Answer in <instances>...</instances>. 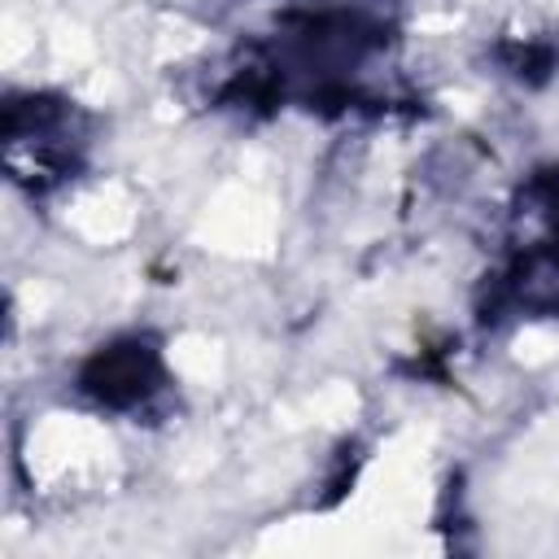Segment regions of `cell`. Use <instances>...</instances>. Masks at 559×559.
<instances>
[{
  "label": "cell",
  "instance_id": "cell-1",
  "mask_svg": "<svg viewBox=\"0 0 559 559\" xmlns=\"http://www.w3.org/2000/svg\"><path fill=\"white\" fill-rule=\"evenodd\" d=\"M559 319V166L533 170L511 210L502 258L485 275L480 319Z\"/></svg>",
  "mask_w": 559,
  "mask_h": 559
},
{
  "label": "cell",
  "instance_id": "cell-2",
  "mask_svg": "<svg viewBox=\"0 0 559 559\" xmlns=\"http://www.w3.org/2000/svg\"><path fill=\"white\" fill-rule=\"evenodd\" d=\"M87 118L57 92H9L0 105V162L9 183L31 197L57 192L83 170Z\"/></svg>",
  "mask_w": 559,
  "mask_h": 559
},
{
  "label": "cell",
  "instance_id": "cell-3",
  "mask_svg": "<svg viewBox=\"0 0 559 559\" xmlns=\"http://www.w3.org/2000/svg\"><path fill=\"white\" fill-rule=\"evenodd\" d=\"M74 389H79V397H87L96 411H109V415L148 411L166 393L162 345L148 332L114 336L79 362Z\"/></svg>",
  "mask_w": 559,
  "mask_h": 559
},
{
  "label": "cell",
  "instance_id": "cell-4",
  "mask_svg": "<svg viewBox=\"0 0 559 559\" xmlns=\"http://www.w3.org/2000/svg\"><path fill=\"white\" fill-rule=\"evenodd\" d=\"M493 57H498V66L511 79H520L528 87L546 83L559 70V48H555L550 35H502L498 48H493Z\"/></svg>",
  "mask_w": 559,
  "mask_h": 559
}]
</instances>
